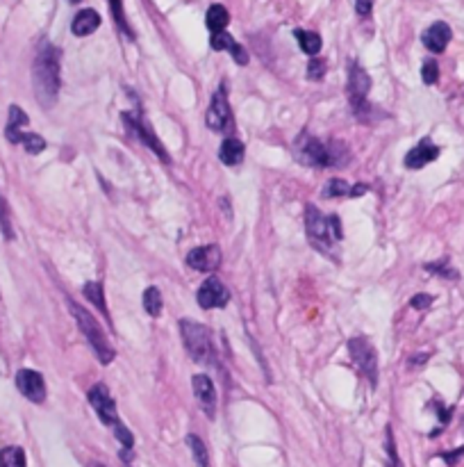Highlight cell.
I'll list each match as a JSON object with an SVG mask.
<instances>
[{
  "mask_svg": "<svg viewBox=\"0 0 464 467\" xmlns=\"http://www.w3.org/2000/svg\"><path fill=\"white\" fill-rule=\"evenodd\" d=\"M89 403L94 406V410L98 413L100 422L105 426H112V429H114L117 424H121L119 413H117V403H114V399H112L109 390L102 383L94 385V388L89 390Z\"/></svg>",
  "mask_w": 464,
  "mask_h": 467,
  "instance_id": "obj_9",
  "label": "cell"
},
{
  "mask_svg": "<svg viewBox=\"0 0 464 467\" xmlns=\"http://www.w3.org/2000/svg\"><path fill=\"white\" fill-rule=\"evenodd\" d=\"M85 297H87V301L89 303H94V306L105 314L107 317V303H105V290H102V285L100 283H87L85 285Z\"/></svg>",
  "mask_w": 464,
  "mask_h": 467,
  "instance_id": "obj_22",
  "label": "cell"
},
{
  "mask_svg": "<svg viewBox=\"0 0 464 467\" xmlns=\"http://www.w3.org/2000/svg\"><path fill=\"white\" fill-rule=\"evenodd\" d=\"M143 308H146L150 317H160L162 314V294L157 288H148L143 292Z\"/></svg>",
  "mask_w": 464,
  "mask_h": 467,
  "instance_id": "obj_25",
  "label": "cell"
},
{
  "mask_svg": "<svg viewBox=\"0 0 464 467\" xmlns=\"http://www.w3.org/2000/svg\"><path fill=\"white\" fill-rule=\"evenodd\" d=\"M0 467H25V454L20 447H5L0 451Z\"/></svg>",
  "mask_w": 464,
  "mask_h": 467,
  "instance_id": "obj_23",
  "label": "cell"
},
{
  "mask_svg": "<svg viewBox=\"0 0 464 467\" xmlns=\"http://www.w3.org/2000/svg\"><path fill=\"white\" fill-rule=\"evenodd\" d=\"M98 25H100V16L96 9H82V12L76 14L71 30H73L76 37H87L91 32H96Z\"/></svg>",
  "mask_w": 464,
  "mask_h": 467,
  "instance_id": "obj_17",
  "label": "cell"
},
{
  "mask_svg": "<svg viewBox=\"0 0 464 467\" xmlns=\"http://www.w3.org/2000/svg\"><path fill=\"white\" fill-rule=\"evenodd\" d=\"M196 299H198L201 308H205V310L223 308L225 303L230 301V292L223 288V283H221L219 278L210 276V278L198 288V294H196Z\"/></svg>",
  "mask_w": 464,
  "mask_h": 467,
  "instance_id": "obj_11",
  "label": "cell"
},
{
  "mask_svg": "<svg viewBox=\"0 0 464 467\" xmlns=\"http://www.w3.org/2000/svg\"><path fill=\"white\" fill-rule=\"evenodd\" d=\"M410 303H412V308H417V310H424V308H428L430 303H432V297H428V294H417V297L412 299Z\"/></svg>",
  "mask_w": 464,
  "mask_h": 467,
  "instance_id": "obj_34",
  "label": "cell"
},
{
  "mask_svg": "<svg viewBox=\"0 0 464 467\" xmlns=\"http://www.w3.org/2000/svg\"><path fill=\"white\" fill-rule=\"evenodd\" d=\"M451 35H453L451 28L439 21V23H432L421 39H424V46L430 50V53H444L448 42H451Z\"/></svg>",
  "mask_w": 464,
  "mask_h": 467,
  "instance_id": "obj_16",
  "label": "cell"
},
{
  "mask_svg": "<svg viewBox=\"0 0 464 467\" xmlns=\"http://www.w3.org/2000/svg\"><path fill=\"white\" fill-rule=\"evenodd\" d=\"M323 194H326L328 199L350 196V185H348L346 180H342V178H333V180H328V185H326V189H323Z\"/></svg>",
  "mask_w": 464,
  "mask_h": 467,
  "instance_id": "obj_26",
  "label": "cell"
},
{
  "mask_svg": "<svg viewBox=\"0 0 464 467\" xmlns=\"http://www.w3.org/2000/svg\"><path fill=\"white\" fill-rule=\"evenodd\" d=\"M219 158H221L223 165H228V167L242 165V160H244V144L237 137H228L221 144V148H219Z\"/></svg>",
  "mask_w": 464,
  "mask_h": 467,
  "instance_id": "obj_19",
  "label": "cell"
},
{
  "mask_svg": "<svg viewBox=\"0 0 464 467\" xmlns=\"http://www.w3.org/2000/svg\"><path fill=\"white\" fill-rule=\"evenodd\" d=\"M367 189H369L367 185H359L357 182L355 187H350V196H362V194H367Z\"/></svg>",
  "mask_w": 464,
  "mask_h": 467,
  "instance_id": "obj_37",
  "label": "cell"
},
{
  "mask_svg": "<svg viewBox=\"0 0 464 467\" xmlns=\"http://www.w3.org/2000/svg\"><path fill=\"white\" fill-rule=\"evenodd\" d=\"M371 80L367 76V71L359 66L357 62H350V73H348V98L353 103L355 112L359 114L362 110H367V94H369Z\"/></svg>",
  "mask_w": 464,
  "mask_h": 467,
  "instance_id": "obj_10",
  "label": "cell"
},
{
  "mask_svg": "<svg viewBox=\"0 0 464 467\" xmlns=\"http://www.w3.org/2000/svg\"><path fill=\"white\" fill-rule=\"evenodd\" d=\"M69 306H71V312H73V317L78 321V326L82 331V335L87 338V342L91 344V349H94V353L98 356V360L102 365H109L112 360H114V349H112L109 340L105 338V333H102L100 324L94 319V314H91L87 308L78 306V303L73 299H69Z\"/></svg>",
  "mask_w": 464,
  "mask_h": 467,
  "instance_id": "obj_3",
  "label": "cell"
},
{
  "mask_svg": "<svg viewBox=\"0 0 464 467\" xmlns=\"http://www.w3.org/2000/svg\"><path fill=\"white\" fill-rule=\"evenodd\" d=\"M180 333H182V342L187 353L198 362H210L214 358V347H212V333L208 326H203L198 321H189L182 319L180 321Z\"/></svg>",
  "mask_w": 464,
  "mask_h": 467,
  "instance_id": "obj_5",
  "label": "cell"
},
{
  "mask_svg": "<svg viewBox=\"0 0 464 467\" xmlns=\"http://www.w3.org/2000/svg\"><path fill=\"white\" fill-rule=\"evenodd\" d=\"M205 23H208V28L212 30V32H221V30H225V25L230 23L228 9H225L223 5H212L208 9V18H205Z\"/></svg>",
  "mask_w": 464,
  "mask_h": 467,
  "instance_id": "obj_20",
  "label": "cell"
},
{
  "mask_svg": "<svg viewBox=\"0 0 464 467\" xmlns=\"http://www.w3.org/2000/svg\"><path fill=\"white\" fill-rule=\"evenodd\" d=\"M0 230H3V235H5L7 240L14 237L12 223H9V210H7V203H5L3 196H0Z\"/></svg>",
  "mask_w": 464,
  "mask_h": 467,
  "instance_id": "obj_30",
  "label": "cell"
},
{
  "mask_svg": "<svg viewBox=\"0 0 464 467\" xmlns=\"http://www.w3.org/2000/svg\"><path fill=\"white\" fill-rule=\"evenodd\" d=\"M337 148L333 144H323L312 135H301L296 139V155L303 165L309 167H333V165H344L342 158L337 155Z\"/></svg>",
  "mask_w": 464,
  "mask_h": 467,
  "instance_id": "obj_4",
  "label": "cell"
},
{
  "mask_svg": "<svg viewBox=\"0 0 464 467\" xmlns=\"http://www.w3.org/2000/svg\"><path fill=\"white\" fill-rule=\"evenodd\" d=\"M191 385H194V394L196 399H198L201 408L205 410L210 420H214L216 415V390H214V383L210 381V377H205V374H196L191 379Z\"/></svg>",
  "mask_w": 464,
  "mask_h": 467,
  "instance_id": "obj_14",
  "label": "cell"
},
{
  "mask_svg": "<svg viewBox=\"0 0 464 467\" xmlns=\"http://www.w3.org/2000/svg\"><path fill=\"white\" fill-rule=\"evenodd\" d=\"M187 444L189 449L194 454V461L198 463V467H208L210 465V454H208V447H205V442L198 438V435H187Z\"/></svg>",
  "mask_w": 464,
  "mask_h": 467,
  "instance_id": "obj_24",
  "label": "cell"
},
{
  "mask_svg": "<svg viewBox=\"0 0 464 467\" xmlns=\"http://www.w3.org/2000/svg\"><path fill=\"white\" fill-rule=\"evenodd\" d=\"M18 144H23V148L28 150L30 155H37V153H41V150L46 148L44 137H39L35 133H23V135H20V139H18Z\"/></svg>",
  "mask_w": 464,
  "mask_h": 467,
  "instance_id": "obj_27",
  "label": "cell"
},
{
  "mask_svg": "<svg viewBox=\"0 0 464 467\" xmlns=\"http://www.w3.org/2000/svg\"><path fill=\"white\" fill-rule=\"evenodd\" d=\"M187 265L191 269H196V271H205V273L216 271V269H219V265H221V251H219V247H214V244L198 247V249L189 251Z\"/></svg>",
  "mask_w": 464,
  "mask_h": 467,
  "instance_id": "obj_13",
  "label": "cell"
},
{
  "mask_svg": "<svg viewBox=\"0 0 464 467\" xmlns=\"http://www.w3.org/2000/svg\"><path fill=\"white\" fill-rule=\"evenodd\" d=\"M296 39L307 55L316 57V53L321 50V37H319L316 32H309V30H296Z\"/></svg>",
  "mask_w": 464,
  "mask_h": 467,
  "instance_id": "obj_21",
  "label": "cell"
},
{
  "mask_svg": "<svg viewBox=\"0 0 464 467\" xmlns=\"http://www.w3.org/2000/svg\"><path fill=\"white\" fill-rule=\"evenodd\" d=\"M305 228H307L309 244H312L316 251H330L333 242L344 237L339 217L337 215L323 217L314 206L305 208Z\"/></svg>",
  "mask_w": 464,
  "mask_h": 467,
  "instance_id": "obj_2",
  "label": "cell"
},
{
  "mask_svg": "<svg viewBox=\"0 0 464 467\" xmlns=\"http://www.w3.org/2000/svg\"><path fill=\"white\" fill-rule=\"evenodd\" d=\"M421 78H424L426 85H435L437 78H439V66H437V62L428 59V62L424 64V69H421Z\"/></svg>",
  "mask_w": 464,
  "mask_h": 467,
  "instance_id": "obj_31",
  "label": "cell"
},
{
  "mask_svg": "<svg viewBox=\"0 0 464 467\" xmlns=\"http://www.w3.org/2000/svg\"><path fill=\"white\" fill-rule=\"evenodd\" d=\"M210 46L214 50H230L234 46V39L225 32V30H221V32H212V39H210Z\"/></svg>",
  "mask_w": 464,
  "mask_h": 467,
  "instance_id": "obj_29",
  "label": "cell"
},
{
  "mask_svg": "<svg viewBox=\"0 0 464 467\" xmlns=\"http://www.w3.org/2000/svg\"><path fill=\"white\" fill-rule=\"evenodd\" d=\"M230 53H232V57L237 59V64H246L249 62V55H246V50L234 42V46L230 48Z\"/></svg>",
  "mask_w": 464,
  "mask_h": 467,
  "instance_id": "obj_35",
  "label": "cell"
},
{
  "mask_svg": "<svg viewBox=\"0 0 464 467\" xmlns=\"http://www.w3.org/2000/svg\"><path fill=\"white\" fill-rule=\"evenodd\" d=\"M439 155V146L432 144L430 139H421L419 144L405 155V167L408 169H424L430 162H435Z\"/></svg>",
  "mask_w": 464,
  "mask_h": 467,
  "instance_id": "obj_15",
  "label": "cell"
},
{
  "mask_svg": "<svg viewBox=\"0 0 464 467\" xmlns=\"http://www.w3.org/2000/svg\"><path fill=\"white\" fill-rule=\"evenodd\" d=\"M208 128L214 130V133H221V135H228L232 126H234V119H232V110L228 103V91H225V85L221 83V87L214 91L212 96V103L208 110Z\"/></svg>",
  "mask_w": 464,
  "mask_h": 467,
  "instance_id": "obj_6",
  "label": "cell"
},
{
  "mask_svg": "<svg viewBox=\"0 0 464 467\" xmlns=\"http://www.w3.org/2000/svg\"><path fill=\"white\" fill-rule=\"evenodd\" d=\"M307 76H309V80H321L326 76V62L323 59L314 57L307 66Z\"/></svg>",
  "mask_w": 464,
  "mask_h": 467,
  "instance_id": "obj_32",
  "label": "cell"
},
{
  "mask_svg": "<svg viewBox=\"0 0 464 467\" xmlns=\"http://www.w3.org/2000/svg\"><path fill=\"white\" fill-rule=\"evenodd\" d=\"M35 96L44 107H53L59 94V50L53 44L39 48L32 66Z\"/></svg>",
  "mask_w": 464,
  "mask_h": 467,
  "instance_id": "obj_1",
  "label": "cell"
},
{
  "mask_svg": "<svg viewBox=\"0 0 464 467\" xmlns=\"http://www.w3.org/2000/svg\"><path fill=\"white\" fill-rule=\"evenodd\" d=\"M16 388L25 399H30L32 403H44V399H46V383H44V377H41L39 372L20 370L16 374Z\"/></svg>",
  "mask_w": 464,
  "mask_h": 467,
  "instance_id": "obj_12",
  "label": "cell"
},
{
  "mask_svg": "<svg viewBox=\"0 0 464 467\" xmlns=\"http://www.w3.org/2000/svg\"><path fill=\"white\" fill-rule=\"evenodd\" d=\"M355 9L359 16H369L371 14V0H355Z\"/></svg>",
  "mask_w": 464,
  "mask_h": 467,
  "instance_id": "obj_36",
  "label": "cell"
},
{
  "mask_svg": "<svg viewBox=\"0 0 464 467\" xmlns=\"http://www.w3.org/2000/svg\"><path fill=\"white\" fill-rule=\"evenodd\" d=\"M28 126V114L18 105H9V124L5 128V137L12 141V144H18L20 135H23V128Z\"/></svg>",
  "mask_w": 464,
  "mask_h": 467,
  "instance_id": "obj_18",
  "label": "cell"
},
{
  "mask_svg": "<svg viewBox=\"0 0 464 467\" xmlns=\"http://www.w3.org/2000/svg\"><path fill=\"white\" fill-rule=\"evenodd\" d=\"M109 7H112V14H114V21H117V25L126 32L130 39L135 37L132 35V30H130V25H128V21H126V14H123V3L121 0H109Z\"/></svg>",
  "mask_w": 464,
  "mask_h": 467,
  "instance_id": "obj_28",
  "label": "cell"
},
{
  "mask_svg": "<svg viewBox=\"0 0 464 467\" xmlns=\"http://www.w3.org/2000/svg\"><path fill=\"white\" fill-rule=\"evenodd\" d=\"M69 3H80V0H69Z\"/></svg>",
  "mask_w": 464,
  "mask_h": 467,
  "instance_id": "obj_38",
  "label": "cell"
},
{
  "mask_svg": "<svg viewBox=\"0 0 464 467\" xmlns=\"http://www.w3.org/2000/svg\"><path fill=\"white\" fill-rule=\"evenodd\" d=\"M123 124H126L132 130V133H135L141 139V144H146L155 155H160L164 162H171L169 153L164 150L162 141L155 137L153 128L148 126V121L143 119V114H139V112H126V114H123Z\"/></svg>",
  "mask_w": 464,
  "mask_h": 467,
  "instance_id": "obj_8",
  "label": "cell"
},
{
  "mask_svg": "<svg viewBox=\"0 0 464 467\" xmlns=\"http://www.w3.org/2000/svg\"><path fill=\"white\" fill-rule=\"evenodd\" d=\"M348 351L353 356L359 374H364L367 381L371 383V388L378 385V353L374 349V344H369L367 338H353L348 342Z\"/></svg>",
  "mask_w": 464,
  "mask_h": 467,
  "instance_id": "obj_7",
  "label": "cell"
},
{
  "mask_svg": "<svg viewBox=\"0 0 464 467\" xmlns=\"http://www.w3.org/2000/svg\"><path fill=\"white\" fill-rule=\"evenodd\" d=\"M387 454H389V467H400L396 447H394V438H391V429H387Z\"/></svg>",
  "mask_w": 464,
  "mask_h": 467,
  "instance_id": "obj_33",
  "label": "cell"
}]
</instances>
